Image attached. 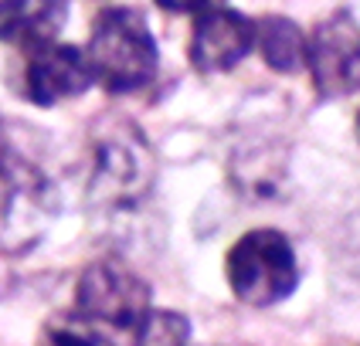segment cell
<instances>
[{"instance_id":"obj_9","label":"cell","mask_w":360,"mask_h":346,"mask_svg":"<svg viewBox=\"0 0 360 346\" xmlns=\"http://www.w3.org/2000/svg\"><path fill=\"white\" fill-rule=\"evenodd\" d=\"M68 20L65 0H0V44L20 51L58 41Z\"/></svg>"},{"instance_id":"obj_8","label":"cell","mask_w":360,"mask_h":346,"mask_svg":"<svg viewBox=\"0 0 360 346\" xmlns=\"http://www.w3.org/2000/svg\"><path fill=\"white\" fill-rule=\"evenodd\" d=\"M255 48V20L231 11V7H207L194 14L191 41H187V58L200 75H224L238 68Z\"/></svg>"},{"instance_id":"obj_3","label":"cell","mask_w":360,"mask_h":346,"mask_svg":"<svg viewBox=\"0 0 360 346\" xmlns=\"http://www.w3.org/2000/svg\"><path fill=\"white\" fill-rule=\"evenodd\" d=\"M153 149L133 122H109L92 140L89 201L102 211H133L153 190Z\"/></svg>"},{"instance_id":"obj_10","label":"cell","mask_w":360,"mask_h":346,"mask_svg":"<svg viewBox=\"0 0 360 346\" xmlns=\"http://www.w3.org/2000/svg\"><path fill=\"white\" fill-rule=\"evenodd\" d=\"M255 48H259L262 61L279 72V75H300L306 68V51H309V38L292 18L282 14H265L255 20Z\"/></svg>"},{"instance_id":"obj_5","label":"cell","mask_w":360,"mask_h":346,"mask_svg":"<svg viewBox=\"0 0 360 346\" xmlns=\"http://www.w3.org/2000/svg\"><path fill=\"white\" fill-rule=\"evenodd\" d=\"M224 275L238 302L252 309H272L285 302L300 285L296 248L276 227H252L228 248Z\"/></svg>"},{"instance_id":"obj_11","label":"cell","mask_w":360,"mask_h":346,"mask_svg":"<svg viewBox=\"0 0 360 346\" xmlns=\"http://www.w3.org/2000/svg\"><path fill=\"white\" fill-rule=\"evenodd\" d=\"M191 340V319L187 316H180L174 309H157V305H150L146 309V316L140 319V326L133 329V343H187Z\"/></svg>"},{"instance_id":"obj_7","label":"cell","mask_w":360,"mask_h":346,"mask_svg":"<svg viewBox=\"0 0 360 346\" xmlns=\"http://www.w3.org/2000/svg\"><path fill=\"white\" fill-rule=\"evenodd\" d=\"M306 68L320 99H347L360 92V24L350 11H333L316 24Z\"/></svg>"},{"instance_id":"obj_4","label":"cell","mask_w":360,"mask_h":346,"mask_svg":"<svg viewBox=\"0 0 360 346\" xmlns=\"http://www.w3.org/2000/svg\"><path fill=\"white\" fill-rule=\"evenodd\" d=\"M150 305L153 292L146 279L120 258H99L82 268L75 285V312L96 326L102 343H133V329Z\"/></svg>"},{"instance_id":"obj_12","label":"cell","mask_w":360,"mask_h":346,"mask_svg":"<svg viewBox=\"0 0 360 346\" xmlns=\"http://www.w3.org/2000/svg\"><path fill=\"white\" fill-rule=\"evenodd\" d=\"M157 7H163V11H170V14H200V11H207V7H218V4H224V0H153Z\"/></svg>"},{"instance_id":"obj_6","label":"cell","mask_w":360,"mask_h":346,"mask_svg":"<svg viewBox=\"0 0 360 346\" xmlns=\"http://www.w3.org/2000/svg\"><path fill=\"white\" fill-rule=\"evenodd\" d=\"M92 85H96V75H92V65L85 58V48L48 41L41 48L24 51L14 92L31 105L51 109L61 102L82 99Z\"/></svg>"},{"instance_id":"obj_13","label":"cell","mask_w":360,"mask_h":346,"mask_svg":"<svg viewBox=\"0 0 360 346\" xmlns=\"http://www.w3.org/2000/svg\"><path fill=\"white\" fill-rule=\"evenodd\" d=\"M354 133H357V140H360V109H357V119H354Z\"/></svg>"},{"instance_id":"obj_1","label":"cell","mask_w":360,"mask_h":346,"mask_svg":"<svg viewBox=\"0 0 360 346\" xmlns=\"http://www.w3.org/2000/svg\"><path fill=\"white\" fill-rule=\"evenodd\" d=\"M92 75L109 95H133L157 79L160 48L136 7H102L85 44Z\"/></svg>"},{"instance_id":"obj_2","label":"cell","mask_w":360,"mask_h":346,"mask_svg":"<svg viewBox=\"0 0 360 346\" xmlns=\"http://www.w3.org/2000/svg\"><path fill=\"white\" fill-rule=\"evenodd\" d=\"M51 180L14 126L0 119V248L27 251L51 218Z\"/></svg>"}]
</instances>
